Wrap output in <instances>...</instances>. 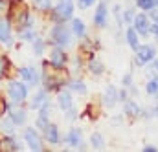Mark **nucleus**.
Instances as JSON below:
<instances>
[{"mask_svg": "<svg viewBox=\"0 0 158 152\" xmlns=\"http://www.w3.org/2000/svg\"><path fill=\"white\" fill-rule=\"evenodd\" d=\"M9 95H11V99H13L15 103L26 101V97H28V88H26V84H22L20 81L9 82Z\"/></svg>", "mask_w": 158, "mask_h": 152, "instance_id": "f257e3e1", "label": "nucleus"}, {"mask_svg": "<svg viewBox=\"0 0 158 152\" xmlns=\"http://www.w3.org/2000/svg\"><path fill=\"white\" fill-rule=\"evenodd\" d=\"M52 38L59 44V46H68L70 44V31L66 30L64 24H57L53 30H52Z\"/></svg>", "mask_w": 158, "mask_h": 152, "instance_id": "f03ea898", "label": "nucleus"}, {"mask_svg": "<svg viewBox=\"0 0 158 152\" xmlns=\"http://www.w3.org/2000/svg\"><path fill=\"white\" fill-rule=\"evenodd\" d=\"M72 13H74L72 0H59L57 2V6H55V17H57V20H66V18L72 17Z\"/></svg>", "mask_w": 158, "mask_h": 152, "instance_id": "7ed1b4c3", "label": "nucleus"}, {"mask_svg": "<svg viewBox=\"0 0 158 152\" xmlns=\"http://www.w3.org/2000/svg\"><path fill=\"white\" fill-rule=\"evenodd\" d=\"M24 139H26V143L30 145L31 150H42L39 134L35 132V128H26V132H24Z\"/></svg>", "mask_w": 158, "mask_h": 152, "instance_id": "20e7f679", "label": "nucleus"}, {"mask_svg": "<svg viewBox=\"0 0 158 152\" xmlns=\"http://www.w3.org/2000/svg\"><path fill=\"white\" fill-rule=\"evenodd\" d=\"M136 53H138V61H140L142 64H143V62L153 61V59H155V55H156L155 48H153V46H149V44H145V46H138Z\"/></svg>", "mask_w": 158, "mask_h": 152, "instance_id": "39448f33", "label": "nucleus"}, {"mask_svg": "<svg viewBox=\"0 0 158 152\" xmlns=\"http://www.w3.org/2000/svg\"><path fill=\"white\" fill-rule=\"evenodd\" d=\"M50 62H52V66H53L55 70L64 68V64H66V55H64V51H63L61 48H55V50L52 51V55H50Z\"/></svg>", "mask_w": 158, "mask_h": 152, "instance_id": "423d86ee", "label": "nucleus"}, {"mask_svg": "<svg viewBox=\"0 0 158 152\" xmlns=\"http://www.w3.org/2000/svg\"><path fill=\"white\" fill-rule=\"evenodd\" d=\"M132 22H134V30H136L140 35L145 37V35L151 31V28H149V18H147L145 15H136Z\"/></svg>", "mask_w": 158, "mask_h": 152, "instance_id": "0eeeda50", "label": "nucleus"}, {"mask_svg": "<svg viewBox=\"0 0 158 152\" xmlns=\"http://www.w3.org/2000/svg\"><path fill=\"white\" fill-rule=\"evenodd\" d=\"M107 6L105 4H99L98 6V9H96V13H94V22H96V26H99V28H103L105 24H107Z\"/></svg>", "mask_w": 158, "mask_h": 152, "instance_id": "6e6552de", "label": "nucleus"}, {"mask_svg": "<svg viewBox=\"0 0 158 152\" xmlns=\"http://www.w3.org/2000/svg\"><path fill=\"white\" fill-rule=\"evenodd\" d=\"M20 77H22L24 81H30L31 84H39V82H40L39 74L35 72V68H30V66H26V68H20Z\"/></svg>", "mask_w": 158, "mask_h": 152, "instance_id": "1a4fd4ad", "label": "nucleus"}, {"mask_svg": "<svg viewBox=\"0 0 158 152\" xmlns=\"http://www.w3.org/2000/svg\"><path fill=\"white\" fill-rule=\"evenodd\" d=\"M0 42L4 44H11L13 38H11V26L7 20H0Z\"/></svg>", "mask_w": 158, "mask_h": 152, "instance_id": "9d476101", "label": "nucleus"}, {"mask_svg": "<svg viewBox=\"0 0 158 152\" xmlns=\"http://www.w3.org/2000/svg\"><path fill=\"white\" fill-rule=\"evenodd\" d=\"M118 99H119V92L116 90V86L110 84V86L107 88V92H105V103H107L109 106H114Z\"/></svg>", "mask_w": 158, "mask_h": 152, "instance_id": "9b49d317", "label": "nucleus"}, {"mask_svg": "<svg viewBox=\"0 0 158 152\" xmlns=\"http://www.w3.org/2000/svg\"><path fill=\"white\" fill-rule=\"evenodd\" d=\"M81 139H83V132L79 128H72L66 136V141L72 145V147H79L81 145Z\"/></svg>", "mask_w": 158, "mask_h": 152, "instance_id": "f8f14e48", "label": "nucleus"}, {"mask_svg": "<svg viewBox=\"0 0 158 152\" xmlns=\"http://www.w3.org/2000/svg\"><path fill=\"white\" fill-rule=\"evenodd\" d=\"M59 106H61V110H64V112H68L70 108H74L72 95H70L68 92H63V94L59 95Z\"/></svg>", "mask_w": 158, "mask_h": 152, "instance_id": "ddd939ff", "label": "nucleus"}, {"mask_svg": "<svg viewBox=\"0 0 158 152\" xmlns=\"http://www.w3.org/2000/svg\"><path fill=\"white\" fill-rule=\"evenodd\" d=\"M46 139H48L50 143H59V130H57L55 125L46 126Z\"/></svg>", "mask_w": 158, "mask_h": 152, "instance_id": "4468645a", "label": "nucleus"}, {"mask_svg": "<svg viewBox=\"0 0 158 152\" xmlns=\"http://www.w3.org/2000/svg\"><path fill=\"white\" fill-rule=\"evenodd\" d=\"M127 42H129V46L132 48V50H138V31L134 30V28H129L127 30Z\"/></svg>", "mask_w": 158, "mask_h": 152, "instance_id": "2eb2a0df", "label": "nucleus"}, {"mask_svg": "<svg viewBox=\"0 0 158 152\" xmlns=\"http://www.w3.org/2000/svg\"><path fill=\"white\" fill-rule=\"evenodd\" d=\"M9 114H11V119H13L15 125H22V123L26 121V112H24V110L15 108V110H9Z\"/></svg>", "mask_w": 158, "mask_h": 152, "instance_id": "dca6fc26", "label": "nucleus"}, {"mask_svg": "<svg viewBox=\"0 0 158 152\" xmlns=\"http://www.w3.org/2000/svg\"><path fill=\"white\" fill-rule=\"evenodd\" d=\"M72 31H74V35L76 37H83L85 35V24H83V20H79V18H74L72 20Z\"/></svg>", "mask_w": 158, "mask_h": 152, "instance_id": "f3484780", "label": "nucleus"}, {"mask_svg": "<svg viewBox=\"0 0 158 152\" xmlns=\"http://www.w3.org/2000/svg\"><path fill=\"white\" fill-rule=\"evenodd\" d=\"M44 103H48V95H46V92H39V94L33 97L31 106H33V108H39V106H42Z\"/></svg>", "mask_w": 158, "mask_h": 152, "instance_id": "a211bd4d", "label": "nucleus"}, {"mask_svg": "<svg viewBox=\"0 0 158 152\" xmlns=\"http://www.w3.org/2000/svg\"><path fill=\"white\" fill-rule=\"evenodd\" d=\"M123 108H125V114H129V115H138V114H140L138 105H136V103H132V101H127Z\"/></svg>", "mask_w": 158, "mask_h": 152, "instance_id": "6ab92c4d", "label": "nucleus"}, {"mask_svg": "<svg viewBox=\"0 0 158 152\" xmlns=\"http://www.w3.org/2000/svg\"><path fill=\"white\" fill-rule=\"evenodd\" d=\"M90 143H92V147H94V149H103V147H105V141H103L101 134H92Z\"/></svg>", "mask_w": 158, "mask_h": 152, "instance_id": "aec40b11", "label": "nucleus"}, {"mask_svg": "<svg viewBox=\"0 0 158 152\" xmlns=\"http://www.w3.org/2000/svg\"><path fill=\"white\" fill-rule=\"evenodd\" d=\"M2 149H6V150H19L20 147L15 143V139L13 138H6V141H2V145H0Z\"/></svg>", "mask_w": 158, "mask_h": 152, "instance_id": "412c9836", "label": "nucleus"}, {"mask_svg": "<svg viewBox=\"0 0 158 152\" xmlns=\"http://www.w3.org/2000/svg\"><path fill=\"white\" fill-rule=\"evenodd\" d=\"M20 38H22V40H33V38H35V31L31 30V26L20 30Z\"/></svg>", "mask_w": 158, "mask_h": 152, "instance_id": "4be33fe9", "label": "nucleus"}, {"mask_svg": "<svg viewBox=\"0 0 158 152\" xmlns=\"http://www.w3.org/2000/svg\"><path fill=\"white\" fill-rule=\"evenodd\" d=\"M145 90H147V94H149V95H156V94H158V79H151V81L147 82Z\"/></svg>", "mask_w": 158, "mask_h": 152, "instance_id": "5701e85b", "label": "nucleus"}, {"mask_svg": "<svg viewBox=\"0 0 158 152\" xmlns=\"http://www.w3.org/2000/svg\"><path fill=\"white\" fill-rule=\"evenodd\" d=\"M90 72L96 74V75L103 74V66H101V62H99V61H90Z\"/></svg>", "mask_w": 158, "mask_h": 152, "instance_id": "b1692460", "label": "nucleus"}, {"mask_svg": "<svg viewBox=\"0 0 158 152\" xmlns=\"http://www.w3.org/2000/svg\"><path fill=\"white\" fill-rule=\"evenodd\" d=\"M136 4H138V7H142V9H156V7H153V2L151 0H136Z\"/></svg>", "mask_w": 158, "mask_h": 152, "instance_id": "393cba45", "label": "nucleus"}, {"mask_svg": "<svg viewBox=\"0 0 158 152\" xmlns=\"http://www.w3.org/2000/svg\"><path fill=\"white\" fill-rule=\"evenodd\" d=\"M13 125H15V123H13V119L9 117V119H6V121L2 123V128H4V130H7V132H13V130H15V126H13Z\"/></svg>", "mask_w": 158, "mask_h": 152, "instance_id": "a878e982", "label": "nucleus"}, {"mask_svg": "<svg viewBox=\"0 0 158 152\" xmlns=\"http://www.w3.org/2000/svg\"><path fill=\"white\" fill-rule=\"evenodd\" d=\"M70 86H72L74 90H77V92H81V94H85V92H86V86H85L83 82H77V81H74V82H70Z\"/></svg>", "mask_w": 158, "mask_h": 152, "instance_id": "bb28decb", "label": "nucleus"}, {"mask_svg": "<svg viewBox=\"0 0 158 152\" xmlns=\"http://www.w3.org/2000/svg\"><path fill=\"white\" fill-rule=\"evenodd\" d=\"M134 17H136V15H134V11H132V9H127V11L123 13V22H132V20H134Z\"/></svg>", "mask_w": 158, "mask_h": 152, "instance_id": "cd10ccee", "label": "nucleus"}, {"mask_svg": "<svg viewBox=\"0 0 158 152\" xmlns=\"http://www.w3.org/2000/svg\"><path fill=\"white\" fill-rule=\"evenodd\" d=\"M35 2H37V6L40 9H50L52 7V0H35Z\"/></svg>", "mask_w": 158, "mask_h": 152, "instance_id": "c85d7f7f", "label": "nucleus"}, {"mask_svg": "<svg viewBox=\"0 0 158 152\" xmlns=\"http://www.w3.org/2000/svg\"><path fill=\"white\" fill-rule=\"evenodd\" d=\"M48 125H50V123L46 121V117H44V115H39V119H37V126L42 128V130H46V126H48Z\"/></svg>", "mask_w": 158, "mask_h": 152, "instance_id": "c756f323", "label": "nucleus"}, {"mask_svg": "<svg viewBox=\"0 0 158 152\" xmlns=\"http://www.w3.org/2000/svg\"><path fill=\"white\" fill-rule=\"evenodd\" d=\"M33 48H35V53H42V48H44V46H42V40H40V38H37V37H35V42H33Z\"/></svg>", "mask_w": 158, "mask_h": 152, "instance_id": "7c9ffc66", "label": "nucleus"}, {"mask_svg": "<svg viewBox=\"0 0 158 152\" xmlns=\"http://www.w3.org/2000/svg\"><path fill=\"white\" fill-rule=\"evenodd\" d=\"M77 4H79L81 9H86V7H90L94 4V0H77Z\"/></svg>", "mask_w": 158, "mask_h": 152, "instance_id": "2f4dec72", "label": "nucleus"}, {"mask_svg": "<svg viewBox=\"0 0 158 152\" xmlns=\"http://www.w3.org/2000/svg\"><path fill=\"white\" fill-rule=\"evenodd\" d=\"M6 110H7V103H6V99H4V97L0 95V115L4 114Z\"/></svg>", "mask_w": 158, "mask_h": 152, "instance_id": "473e14b6", "label": "nucleus"}, {"mask_svg": "<svg viewBox=\"0 0 158 152\" xmlns=\"http://www.w3.org/2000/svg\"><path fill=\"white\" fill-rule=\"evenodd\" d=\"M149 75H158V61H155V64H153V68L147 72Z\"/></svg>", "mask_w": 158, "mask_h": 152, "instance_id": "72a5a7b5", "label": "nucleus"}, {"mask_svg": "<svg viewBox=\"0 0 158 152\" xmlns=\"http://www.w3.org/2000/svg\"><path fill=\"white\" fill-rule=\"evenodd\" d=\"M123 84H125V86H131V84H132V77L125 75V77H123Z\"/></svg>", "mask_w": 158, "mask_h": 152, "instance_id": "f704fd0d", "label": "nucleus"}, {"mask_svg": "<svg viewBox=\"0 0 158 152\" xmlns=\"http://www.w3.org/2000/svg\"><path fill=\"white\" fill-rule=\"evenodd\" d=\"M145 150H147V152H155V150H156V147H155V145H147V147H145Z\"/></svg>", "mask_w": 158, "mask_h": 152, "instance_id": "c9c22d12", "label": "nucleus"}, {"mask_svg": "<svg viewBox=\"0 0 158 152\" xmlns=\"http://www.w3.org/2000/svg\"><path fill=\"white\" fill-rule=\"evenodd\" d=\"M151 18H153V22H158V11L151 13Z\"/></svg>", "mask_w": 158, "mask_h": 152, "instance_id": "e433bc0d", "label": "nucleus"}, {"mask_svg": "<svg viewBox=\"0 0 158 152\" xmlns=\"http://www.w3.org/2000/svg\"><path fill=\"white\" fill-rule=\"evenodd\" d=\"M0 75H4V59H0Z\"/></svg>", "mask_w": 158, "mask_h": 152, "instance_id": "4c0bfd02", "label": "nucleus"}, {"mask_svg": "<svg viewBox=\"0 0 158 152\" xmlns=\"http://www.w3.org/2000/svg\"><path fill=\"white\" fill-rule=\"evenodd\" d=\"M153 2V7H158V0H151Z\"/></svg>", "mask_w": 158, "mask_h": 152, "instance_id": "58836bf2", "label": "nucleus"}, {"mask_svg": "<svg viewBox=\"0 0 158 152\" xmlns=\"http://www.w3.org/2000/svg\"><path fill=\"white\" fill-rule=\"evenodd\" d=\"M156 112H158V108H156Z\"/></svg>", "mask_w": 158, "mask_h": 152, "instance_id": "ea45409f", "label": "nucleus"}]
</instances>
